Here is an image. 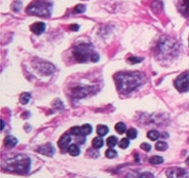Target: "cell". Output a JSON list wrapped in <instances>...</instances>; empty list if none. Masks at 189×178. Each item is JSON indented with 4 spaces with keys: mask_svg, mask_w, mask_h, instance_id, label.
Returning a JSON list of instances; mask_svg holds the SVG:
<instances>
[{
    "mask_svg": "<svg viewBox=\"0 0 189 178\" xmlns=\"http://www.w3.org/2000/svg\"><path fill=\"white\" fill-rule=\"evenodd\" d=\"M177 7L183 16L189 17V0H178Z\"/></svg>",
    "mask_w": 189,
    "mask_h": 178,
    "instance_id": "11",
    "label": "cell"
},
{
    "mask_svg": "<svg viewBox=\"0 0 189 178\" xmlns=\"http://www.w3.org/2000/svg\"><path fill=\"white\" fill-rule=\"evenodd\" d=\"M36 67L42 74H44V75H50L51 73L55 71V67L53 65L49 64L48 62L41 61V60L37 61Z\"/></svg>",
    "mask_w": 189,
    "mask_h": 178,
    "instance_id": "8",
    "label": "cell"
},
{
    "mask_svg": "<svg viewBox=\"0 0 189 178\" xmlns=\"http://www.w3.org/2000/svg\"><path fill=\"white\" fill-rule=\"evenodd\" d=\"M85 10H86L85 6L82 5V4H80V5H77V6L75 7L74 12H75V13H82V12L85 11Z\"/></svg>",
    "mask_w": 189,
    "mask_h": 178,
    "instance_id": "29",
    "label": "cell"
},
{
    "mask_svg": "<svg viewBox=\"0 0 189 178\" xmlns=\"http://www.w3.org/2000/svg\"><path fill=\"white\" fill-rule=\"evenodd\" d=\"M17 142H18V140L15 138L14 137H12V136H8V137L4 139V144H5V146L8 147V148H12V147H14L15 145L17 144Z\"/></svg>",
    "mask_w": 189,
    "mask_h": 178,
    "instance_id": "14",
    "label": "cell"
},
{
    "mask_svg": "<svg viewBox=\"0 0 189 178\" xmlns=\"http://www.w3.org/2000/svg\"><path fill=\"white\" fill-rule=\"evenodd\" d=\"M21 7H22V3H21L20 1H16V2H14V3L12 4V6H11L12 10H13L14 11H20Z\"/></svg>",
    "mask_w": 189,
    "mask_h": 178,
    "instance_id": "32",
    "label": "cell"
},
{
    "mask_svg": "<svg viewBox=\"0 0 189 178\" xmlns=\"http://www.w3.org/2000/svg\"><path fill=\"white\" fill-rule=\"evenodd\" d=\"M1 123H2L1 130H4V128H5V122H4V120H1Z\"/></svg>",
    "mask_w": 189,
    "mask_h": 178,
    "instance_id": "36",
    "label": "cell"
},
{
    "mask_svg": "<svg viewBox=\"0 0 189 178\" xmlns=\"http://www.w3.org/2000/svg\"><path fill=\"white\" fill-rule=\"evenodd\" d=\"M72 54L74 59L78 63H87L88 61L99 62V55L96 52L91 44L81 43L73 48Z\"/></svg>",
    "mask_w": 189,
    "mask_h": 178,
    "instance_id": "2",
    "label": "cell"
},
{
    "mask_svg": "<svg viewBox=\"0 0 189 178\" xmlns=\"http://www.w3.org/2000/svg\"><path fill=\"white\" fill-rule=\"evenodd\" d=\"M186 164L187 165H189V156L187 157V159H186Z\"/></svg>",
    "mask_w": 189,
    "mask_h": 178,
    "instance_id": "37",
    "label": "cell"
},
{
    "mask_svg": "<svg viewBox=\"0 0 189 178\" xmlns=\"http://www.w3.org/2000/svg\"><path fill=\"white\" fill-rule=\"evenodd\" d=\"M30 98H31V95L29 93H22L21 96H20V102L22 104H27L28 101L30 100Z\"/></svg>",
    "mask_w": 189,
    "mask_h": 178,
    "instance_id": "22",
    "label": "cell"
},
{
    "mask_svg": "<svg viewBox=\"0 0 189 178\" xmlns=\"http://www.w3.org/2000/svg\"><path fill=\"white\" fill-rule=\"evenodd\" d=\"M109 132V128L106 126V125H99L98 128H97V133H98V135L99 137H104L106 136L107 134Z\"/></svg>",
    "mask_w": 189,
    "mask_h": 178,
    "instance_id": "16",
    "label": "cell"
},
{
    "mask_svg": "<svg viewBox=\"0 0 189 178\" xmlns=\"http://www.w3.org/2000/svg\"><path fill=\"white\" fill-rule=\"evenodd\" d=\"M148 138L150 139V140H157L159 138V137H160V134H159V132L158 131H156V130H151V131H149V133H148Z\"/></svg>",
    "mask_w": 189,
    "mask_h": 178,
    "instance_id": "20",
    "label": "cell"
},
{
    "mask_svg": "<svg viewBox=\"0 0 189 178\" xmlns=\"http://www.w3.org/2000/svg\"><path fill=\"white\" fill-rule=\"evenodd\" d=\"M137 178H154V175L150 172H144V173H142L140 176H138Z\"/></svg>",
    "mask_w": 189,
    "mask_h": 178,
    "instance_id": "34",
    "label": "cell"
},
{
    "mask_svg": "<svg viewBox=\"0 0 189 178\" xmlns=\"http://www.w3.org/2000/svg\"><path fill=\"white\" fill-rule=\"evenodd\" d=\"M82 129V135L83 136H88L90 135V134L92 133L93 129H92V126L90 124H84L81 127Z\"/></svg>",
    "mask_w": 189,
    "mask_h": 178,
    "instance_id": "21",
    "label": "cell"
},
{
    "mask_svg": "<svg viewBox=\"0 0 189 178\" xmlns=\"http://www.w3.org/2000/svg\"><path fill=\"white\" fill-rule=\"evenodd\" d=\"M37 152L42 154V155H47V156H52L55 153V148L53 147V145L51 143H47L45 145L39 147L37 149Z\"/></svg>",
    "mask_w": 189,
    "mask_h": 178,
    "instance_id": "10",
    "label": "cell"
},
{
    "mask_svg": "<svg viewBox=\"0 0 189 178\" xmlns=\"http://www.w3.org/2000/svg\"><path fill=\"white\" fill-rule=\"evenodd\" d=\"M105 155L108 157V158H115L116 155H117V152L114 149H109L106 151L105 153Z\"/></svg>",
    "mask_w": 189,
    "mask_h": 178,
    "instance_id": "28",
    "label": "cell"
},
{
    "mask_svg": "<svg viewBox=\"0 0 189 178\" xmlns=\"http://www.w3.org/2000/svg\"><path fill=\"white\" fill-rule=\"evenodd\" d=\"M167 147H168V145H167V143L166 142H165V141H158L156 143V145H155V148H156V150H158V151H166V149H167Z\"/></svg>",
    "mask_w": 189,
    "mask_h": 178,
    "instance_id": "23",
    "label": "cell"
},
{
    "mask_svg": "<svg viewBox=\"0 0 189 178\" xmlns=\"http://www.w3.org/2000/svg\"><path fill=\"white\" fill-rule=\"evenodd\" d=\"M130 145V141L128 138H122L120 140V142L118 143V146L121 148V149H126V148H128Z\"/></svg>",
    "mask_w": 189,
    "mask_h": 178,
    "instance_id": "27",
    "label": "cell"
},
{
    "mask_svg": "<svg viewBox=\"0 0 189 178\" xmlns=\"http://www.w3.org/2000/svg\"><path fill=\"white\" fill-rule=\"evenodd\" d=\"M69 155H71L72 156H77L81 154V150H80V148H78V145L76 144H71L69 147H68V149H67Z\"/></svg>",
    "mask_w": 189,
    "mask_h": 178,
    "instance_id": "15",
    "label": "cell"
},
{
    "mask_svg": "<svg viewBox=\"0 0 189 178\" xmlns=\"http://www.w3.org/2000/svg\"><path fill=\"white\" fill-rule=\"evenodd\" d=\"M78 28H80V27H78V25H72V26H70V29H71V31L77 32Z\"/></svg>",
    "mask_w": 189,
    "mask_h": 178,
    "instance_id": "35",
    "label": "cell"
},
{
    "mask_svg": "<svg viewBox=\"0 0 189 178\" xmlns=\"http://www.w3.org/2000/svg\"><path fill=\"white\" fill-rule=\"evenodd\" d=\"M174 85L180 92L189 91V71H185L179 75L174 82Z\"/></svg>",
    "mask_w": 189,
    "mask_h": 178,
    "instance_id": "6",
    "label": "cell"
},
{
    "mask_svg": "<svg viewBox=\"0 0 189 178\" xmlns=\"http://www.w3.org/2000/svg\"><path fill=\"white\" fill-rule=\"evenodd\" d=\"M166 173L168 178H189V170L183 168H170Z\"/></svg>",
    "mask_w": 189,
    "mask_h": 178,
    "instance_id": "7",
    "label": "cell"
},
{
    "mask_svg": "<svg viewBox=\"0 0 189 178\" xmlns=\"http://www.w3.org/2000/svg\"><path fill=\"white\" fill-rule=\"evenodd\" d=\"M140 147H141V149L144 150L145 152H149L151 149V146L149 143H142Z\"/></svg>",
    "mask_w": 189,
    "mask_h": 178,
    "instance_id": "33",
    "label": "cell"
},
{
    "mask_svg": "<svg viewBox=\"0 0 189 178\" xmlns=\"http://www.w3.org/2000/svg\"><path fill=\"white\" fill-rule=\"evenodd\" d=\"M127 136L131 139H134L137 138V131L134 128H131L127 131Z\"/></svg>",
    "mask_w": 189,
    "mask_h": 178,
    "instance_id": "26",
    "label": "cell"
},
{
    "mask_svg": "<svg viewBox=\"0 0 189 178\" xmlns=\"http://www.w3.org/2000/svg\"><path fill=\"white\" fill-rule=\"evenodd\" d=\"M117 142H118V140H117V138H116L115 136H112V137H110L108 139H107V145L109 146V147H111V148H113V147H115L116 144H117Z\"/></svg>",
    "mask_w": 189,
    "mask_h": 178,
    "instance_id": "25",
    "label": "cell"
},
{
    "mask_svg": "<svg viewBox=\"0 0 189 178\" xmlns=\"http://www.w3.org/2000/svg\"><path fill=\"white\" fill-rule=\"evenodd\" d=\"M71 133H72V135H74V136H78V135H81V134H82V129H81V127H78V126L72 127Z\"/></svg>",
    "mask_w": 189,
    "mask_h": 178,
    "instance_id": "31",
    "label": "cell"
},
{
    "mask_svg": "<svg viewBox=\"0 0 189 178\" xmlns=\"http://www.w3.org/2000/svg\"><path fill=\"white\" fill-rule=\"evenodd\" d=\"M72 140V138L70 135H67V134H65V135L62 136L59 142H58V146L60 147V149L62 150V151H65L68 149V147L70 146V142Z\"/></svg>",
    "mask_w": 189,
    "mask_h": 178,
    "instance_id": "12",
    "label": "cell"
},
{
    "mask_svg": "<svg viewBox=\"0 0 189 178\" xmlns=\"http://www.w3.org/2000/svg\"><path fill=\"white\" fill-rule=\"evenodd\" d=\"M179 50V46L176 41L168 36H164L158 43V51L162 56L176 55Z\"/></svg>",
    "mask_w": 189,
    "mask_h": 178,
    "instance_id": "5",
    "label": "cell"
},
{
    "mask_svg": "<svg viewBox=\"0 0 189 178\" xmlns=\"http://www.w3.org/2000/svg\"><path fill=\"white\" fill-rule=\"evenodd\" d=\"M103 144H104V141L100 137L94 138L93 139V147L96 148V149H99V148H101L103 146Z\"/></svg>",
    "mask_w": 189,
    "mask_h": 178,
    "instance_id": "19",
    "label": "cell"
},
{
    "mask_svg": "<svg viewBox=\"0 0 189 178\" xmlns=\"http://www.w3.org/2000/svg\"><path fill=\"white\" fill-rule=\"evenodd\" d=\"M119 91L123 94H129L144 83L145 78L139 72L118 73L115 77Z\"/></svg>",
    "mask_w": 189,
    "mask_h": 178,
    "instance_id": "1",
    "label": "cell"
},
{
    "mask_svg": "<svg viewBox=\"0 0 189 178\" xmlns=\"http://www.w3.org/2000/svg\"><path fill=\"white\" fill-rule=\"evenodd\" d=\"M30 29H31V32H34L35 34L40 35L44 32L45 25L43 22H37V23H34V24H32L30 26Z\"/></svg>",
    "mask_w": 189,
    "mask_h": 178,
    "instance_id": "13",
    "label": "cell"
},
{
    "mask_svg": "<svg viewBox=\"0 0 189 178\" xmlns=\"http://www.w3.org/2000/svg\"><path fill=\"white\" fill-rule=\"evenodd\" d=\"M126 130H127V127H126V125L123 123V122H118L116 125V131L120 134V135H122V134H124L126 132Z\"/></svg>",
    "mask_w": 189,
    "mask_h": 178,
    "instance_id": "24",
    "label": "cell"
},
{
    "mask_svg": "<svg viewBox=\"0 0 189 178\" xmlns=\"http://www.w3.org/2000/svg\"><path fill=\"white\" fill-rule=\"evenodd\" d=\"M151 9H152V11L154 12H158V11H160L163 9V3L161 1H159V0H156V1L152 2Z\"/></svg>",
    "mask_w": 189,
    "mask_h": 178,
    "instance_id": "18",
    "label": "cell"
},
{
    "mask_svg": "<svg viewBox=\"0 0 189 178\" xmlns=\"http://www.w3.org/2000/svg\"><path fill=\"white\" fill-rule=\"evenodd\" d=\"M26 11L31 15L48 17L51 15L52 4L45 0H34L28 5Z\"/></svg>",
    "mask_w": 189,
    "mask_h": 178,
    "instance_id": "4",
    "label": "cell"
},
{
    "mask_svg": "<svg viewBox=\"0 0 189 178\" xmlns=\"http://www.w3.org/2000/svg\"><path fill=\"white\" fill-rule=\"evenodd\" d=\"M30 168V159L25 155H19L6 161L4 170L16 172V173H27Z\"/></svg>",
    "mask_w": 189,
    "mask_h": 178,
    "instance_id": "3",
    "label": "cell"
},
{
    "mask_svg": "<svg viewBox=\"0 0 189 178\" xmlns=\"http://www.w3.org/2000/svg\"><path fill=\"white\" fill-rule=\"evenodd\" d=\"M130 64H138L140 62L143 61V58H139V57H130L127 60Z\"/></svg>",
    "mask_w": 189,
    "mask_h": 178,
    "instance_id": "30",
    "label": "cell"
},
{
    "mask_svg": "<svg viewBox=\"0 0 189 178\" xmlns=\"http://www.w3.org/2000/svg\"><path fill=\"white\" fill-rule=\"evenodd\" d=\"M149 161L152 165H158V164H162L164 162V158L159 155H154V156H151Z\"/></svg>",
    "mask_w": 189,
    "mask_h": 178,
    "instance_id": "17",
    "label": "cell"
},
{
    "mask_svg": "<svg viewBox=\"0 0 189 178\" xmlns=\"http://www.w3.org/2000/svg\"><path fill=\"white\" fill-rule=\"evenodd\" d=\"M93 87H77L73 89V96L76 99H82L84 98L85 96H87Z\"/></svg>",
    "mask_w": 189,
    "mask_h": 178,
    "instance_id": "9",
    "label": "cell"
}]
</instances>
